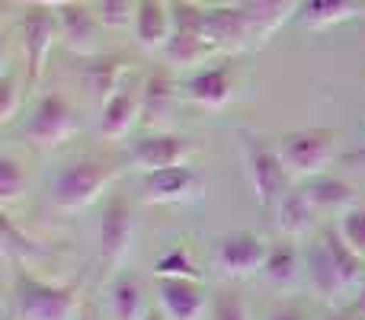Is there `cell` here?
<instances>
[{"mask_svg":"<svg viewBox=\"0 0 365 320\" xmlns=\"http://www.w3.org/2000/svg\"><path fill=\"white\" fill-rule=\"evenodd\" d=\"M304 276L314 291L317 301L330 304H346L349 295H359V285L365 279V259H359L334 227H324L311 237L308 250H304Z\"/></svg>","mask_w":365,"mask_h":320,"instance_id":"1","label":"cell"},{"mask_svg":"<svg viewBox=\"0 0 365 320\" xmlns=\"http://www.w3.org/2000/svg\"><path fill=\"white\" fill-rule=\"evenodd\" d=\"M10 298L16 320H77L81 314V285L42 279L29 266H13Z\"/></svg>","mask_w":365,"mask_h":320,"instance_id":"2","label":"cell"},{"mask_svg":"<svg viewBox=\"0 0 365 320\" xmlns=\"http://www.w3.org/2000/svg\"><path fill=\"white\" fill-rule=\"evenodd\" d=\"M122 163L106 154H83V158L64 163L51 180V205L61 215H77L100 202L106 189L119 180Z\"/></svg>","mask_w":365,"mask_h":320,"instance_id":"3","label":"cell"},{"mask_svg":"<svg viewBox=\"0 0 365 320\" xmlns=\"http://www.w3.org/2000/svg\"><path fill=\"white\" fill-rule=\"evenodd\" d=\"M237 148H240V160H244L247 182H250L257 202L266 212H276L279 199L289 192V170L282 163L279 145L266 141L253 128H237Z\"/></svg>","mask_w":365,"mask_h":320,"instance_id":"4","label":"cell"},{"mask_svg":"<svg viewBox=\"0 0 365 320\" xmlns=\"http://www.w3.org/2000/svg\"><path fill=\"white\" fill-rule=\"evenodd\" d=\"M336 141H340V132L336 128H324V125L295 128V132L282 135L279 138V154H282L289 176L311 180L317 173H327L330 160L336 154Z\"/></svg>","mask_w":365,"mask_h":320,"instance_id":"5","label":"cell"},{"mask_svg":"<svg viewBox=\"0 0 365 320\" xmlns=\"http://www.w3.org/2000/svg\"><path fill=\"white\" fill-rule=\"evenodd\" d=\"M135 237V212L128 205L125 195H109V202L103 205V218L96 227V266L106 269L109 276L122 269L128 250H132Z\"/></svg>","mask_w":365,"mask_h":320,"instance_id":"6","label":"cell"},{"mask_svg":"<svg viewBox=\"0 0 365 320\" xmlns=\"http://www.w3.org/2000/svg\"><path fill=\"white\" fill-rule=\"evenodd\" d=\"M77 132V109L61 90H48L32 106V115L26 122V138L38 151H55Z\"/></svg>","mask_w":365,"mask_h":320,"instance_id":"7","label":"cell"},{"mask_svg":"<svg viewBox=\"0 0 365 320\" xmlns=\"http://www.w3.org/2000/svg\"><path fill=\"white\" fill-rule=\"evenodd\" d=\"M16 38L19 51H23L26 81H29V87H38L45 77V68H48L51 48H55V42H61L55 10H26L16 19Z\"/></svg>","mask_w":365,"mask_h":320,"instance_id":"8","label":"cell"},{"mask_svg":"<svg viewBox=\"0 0 365 320\" xmlns=\"http://www.w3.org/2000/svg\"><path fill=\"white\" fill-rule=\"evenodd\" d=\"M269 240L259 237L257 231H231L215 240L212 263L225 279H250L263 272Z\"/></svg>","mask_w":365,"mask_h":320,"instance_id":"9","label":"cell"},{"mask_svg":"<svg viewBox=\"0 0 365 320\" xmlns=\"http://www.w3.org/2000/svg\"><path fill=\"white\" fill-rule=\"evenodd\" d=\"M205 38L215 51H227V55H237L244 48L263 45L253 19L244 10L227 6V4L205 6Z\"/></svg>","mask_w":365,"mask_h":320,"instance_id":"10","label":"cell"},{"mask_svg":"<svg viewBox=\"0 0 365 320\" xmlns=\"http://www.w3.org/2000/svg\"><path fill=\"white\" fill-rule=\"evenodd\" d=\"M58 19V36H61V45L77 58H96L100 55V32L106 26L96 16L93 0H77V4H68L61 10H55Z\"/></svg>","mask_w":365,"mask_h":320,"instance_id":"11","label":"cell"},{"mask_svg":"<svg viewBox=\"0 0 365 320\" xmlns=\"http://www.w3.org/2000/svg\"><path fill=\"white\" fill-rule=\"evenodd\" d=\"M195 145L192 138L177 132H148L145 138H138L128 151V160L135 163L138 173H154V170H167V167H180L189 163Z\"/></svg>","mask_w":365,"mask_h":320,"instance_id":"12","label":"cell"},{"mask_svg":"<svg viewBox=\"0 0 365 320\" xmlns=\"http://www.w3.org/2000/svg\"><path fill=\"white\" fill-rule=\"evenodd\" d=\"M199 192L202 176L189 163L141 173V202H148V205H180V202H192Z\"/></svg>","mask_w":365,"mask_h":320,"instance_id":"13","label":"cell"},{"mask_svg":"<svg viewBox=\"0 0 365 320\" xmlns=\"http://www.w3.org/2000/svg\"><path fill=\"white\" fill-rule=\"evenodd\" d=\"M154 291L167 320H202L208 314V289L202 279H158Z\"/></svg>","mask_w":365,"mask_h":320,"instance_id":"14","label":"cell"},{"mask_svg":"<svg viewBox=\"0 0 365 320\" xmlns=\"http://www.w3.org/2000/svg\"><path fill=\"white\" fill-rule=\"evenodd\" d=\"M141 125V81L128 77L106 103L100 115V135L109 141H122Z\"/></svg>","mask_w":365,"mask_h":320,"instance_id":"15","label":"cell"},{"mask_svg":"<svg viewBox=\"0 0 365 320\" xmlns=\"http://www.w3.org/2000/svg\"><path fill=\"white\" fill-rule=\"evenodd\" d=\"M237 87V71L231 64H212L199 68L186 81V96L202 109H225Z\"/></svg>","mask_w":365,"mask_h":320,"instance_id":"16","label":"cell"},{"mask_svg":"<svg viewBox=\"0 0 365 320\" xmlns=\"http://www.w3.org/2000/svg\"><path fill=\"white\" fill-rule=\"evenodd\" d=\"M132 36H135V42H138V48L164 51V45L170 42V36H173L170 0H138Z\"/></svg>","mask_w":365,"mask_h":320,"instance_id":"17","label":"cell"},{"mask_svg":"<svg viewBox=\"0 0 365 320\" xmlns=\"http://www.w3.org/2000/svg\"><path fill=\"white\" fill-rule=\"evenodd\" d=\"M177 103V81L170 71H151L141 77V125L164 132V122Z\"/></svg>","mask_w":365,"mask_h":320,"instance_id":"18","label":"cell"},{"mask_svg":"<svg viewBox=\"0 0 365 320\" xmlns=\"http://www.w3.org/2000/svg\"><path fill=\"white\" fill-rule=\"evenodd\" d=\"M365 0H302L292 16L298 29H330V26H343L349 19L362 16Z\"/></svg>","mask_w":365,"mask_h":320,"instance_id":"19","label":"cell"},{"mask_svg":"<svg viewBox=\"0 0 365 320\" xmlns=\"http://www.w3.org/2000/svg\"><path fill=\"white\" fill-rule=\"evenodd\" d=\"M106 308L113 320H141L148 314V304H145V285L135 272L119 269L115 276H109L106 282Z\"/></svg>","mask_w":365,"mask_h":320,"instance_id":"20","label":"cell"},{"mask_svg":"<svg viewBox=\"0 0 365 320\" xmlns=\"http://www.w3.org/2000/svg\"><path fill=\"white\" fill-rule=\"evenodd\" d=\"M81 81L87 87L90 96H96L100 103H106L122 83L128 81V61L119 55H96V58H83L81 68Z\"/></svg>","mask_w":365,"mask_h":320,"instance_id":"21","label":"cell"},{"mask_svg":"<svg viewBox=\"0 0 365 320\" xmlns=\"http://www.w3.org/2000/svg\"><path fill=\"white\" fill-rule=\"evenodd\" d=\"M302 266H304V253L298 250L295 237H282V240H272L269 244V253H266V263H263L259 276H263L272 289H289V285L298 282Z\"/></svg>","mask_w":365,"mask_h":320,"instance_id":"22","label":"cell"},{"mask_svg":"<svg viewBox=\"0 0 365 320\" xmlns=\"http://www.w3.org/2000/svg\"><path fill=\"white\" fill-rule=\"evenodd\" d=\"M298 189L308 195L317 212H346L349 205H356V189L334 173H317L311 180H302Z\"/></svg>","mask_w":365,"mask_h":320,"instance_id":"23","label":"cell"},{"mask_svg":"<svg viewBox=\"0 0 365 320\" xmlns=\"http://www.w3.org/2000/svg\"><path fill=\"white\" fill-rule=\"evenodd\" d=\"M218 4L244 10L247 16L253 19V26H257L259 38L266 42L282 23H292V16H295V10H298L302 0H218Z\"/></svg>","mask_w":365,"mask_h":320,"instance_id":"24","label":"cell"},{"mask_svg":"<svg viewBox=\"0 0 365 320\" xmlns=\"http://www.w3.org/2000/svg\"><path fill=\"white\" fill-rule=\"evenodd\" d=\"M317 208L308 202V195L302 189H289V192L279 199L276 205V221H279V231L285 237H304L311 227L317 224Z\"/></svg>","mask_w":365,"mask_h":320,"instance_id":"25","label":"cell"},{"mask_svg":"<svg viewBox=\"0 0 365 320\" xmlns=\"http://www.w3.org/2000/svg\"><path fill=\"white\" fill-rule=\"evenodd\" d=\"M164 61L170 64V68H195V64H202L208 55H215V48L208 45L205 32H195V29H173L170 42L164 45Z\"/></svg>","mask_w":365,"mask_h":320,"instance_id":"26","label":"cell"},{"mask_svg":"<svg viewBox=\"0 0 365 320\" xmlns=\"http://www.w3.org/2000/svg\"><path fill=\"white\" fill-rule=\"evenodd\" d=\"M45 253H48V250H45L36 237H29V234L19 231L16 221H13V215L4 212V257H6V263L29 266V259L45 257Z\"/></svg>","mask_w":365,"mask_h":320,"instance_id":"27","label":"cell"},{"mask_svg":"<svg viewBox=\"0 0 365 320\" xmlns=\"http://www.w3.org/2000/svg\"><path fill=\"white\" fill-rule=\"evenodd\" d=\"M154 279H202V272L192 250L177 244L154 257Z\"/></svg>","mask_w":365,"mask_h":320,"instance_id":"28","label":"cell"},{"mask_svg":"<svg viewBox=\"0 0 365 320\" xmlns=\"http://www.w3.org/2000/svg\"><path fill=\"white\" fill-rule=\"evenodd\" d=\"M26 186H29V173H26V163L16 154H0V202L10 212V205H16L23 199Z\"/></svg>","mask_w":365,"mask_h":320,"instance_id":"29","label":"cell"},{"mask_svg":"<svg viewBox=\"0 0 365 320\" xmlns=\"http://www.w3.org/2000/svg\"><path fill=\"white\" fill-rule=\"evenodd\" d=\"M208 320H253L250 304L234 285H218L208 291Z\"/></svg>","mask_w":365,"mask_h":320,"instance_id":"30","label":"cell"},{"mask_svg":"<svg viewBox=\"0 0 365 320\" xmlns=\"http://www.w3.org/2000/svg\"><path fill=\"white\" fill-rule=\"evenodd\" d=\"M26 87H29L26 74H16V68H13V64H6V68H4V81H0V122H4V125H10V122L16 119L19 106H23Z\"/></svg>","mask_w":365,"mask_h":320,"instance_id":"31","label":"cell"},{"mask_svg":"<svg viewBox=\"0 0 365 320\" xmlns=\"http://www.w3.org/2000/svg\"><path fill=\"white\" fill-rule=\"evenodd\" d=\"M334 231L340 234V240L356 253L359 259H365V205H349L346 212H340Z\"/></svg>","mask_w":365,"mask_h":320,"instance_id":"32","label":"cell"},{"mask_svg":"<svg viewBox=\"0 0 365 320\" xmlns=\"http://www.w3.org/2000/svg\"><path fill=\"white\" fill-rule=\"evenodd\" d=\"M93 6L106 29H128V26L135 23L138 0H93Z\"/></svg>","mask_w":365,"mask_h":320,"instance_id":"33","label":"cell"},{"mask_svg":"<svg viewBox=\"0 0 365 320\" xmlns=\"http://www.w3.org/2000/svg\"><path fill=\"white\" fill-rule=\"evenodd\" d=\"M263 320H314V314H311L308 301H302V298H285V301L272 304L263 314Z\"/></svg>","mask_w":365,"mask_h":320,"instance_id":"34","label":"cell"},{"mask_svg":"<svg viewBox=\"0 0 365 320\" xmlns=\"http://www.w3.org/2000/svg\"><path fill=\"white\" fill-rule=\"evenodd\" d=\"M362 308L356 301H346V304H336V308H330V314L324 320H362Z\"/></svg>","mask_w":365,"mask_h":320,"instance_id":"35","label":"cell"},{"mask_svg":"<svg viewBox=\"0 0 365 320\" xmlns=\"http://www.w3.org/2000/svg\"><path fill=\"white\" fill-rule=\"evenodd\" d=\"M13 4H23L26 10H61V6L77 4V0H13Z\"/></svg>","mask_w":365,"mask_h":320,"instance_id":"36","label":"cell"},{"mask_svg":"<svg viewBox=\"0 0 365 320\" xmlns=\"http://www.w3.org/2000/svg\"><path fill=\"white\" fill-rule=\"evenodd\" d=\"M356 304H359L362 314H365V279H362V285H359V295H356Z\"/></svg>","mask_w":365,"mask_h":320,"instance_id":"37","label":"cell"},{"mask_svg":"<svg viewBox=\"0 0 365 320\" xmlns=\"http://www.w3.org/2000/svg\"><path fill=\"white\" fill-rule=\"evenodd\" d=\"M141 320H167V317H164V311H154V308H151Z\"/></svg>","mask_w":365,"mask_h":320,"instance_id":"38","label":"cell"},{"mask_svg":"<svg viewBox=\"0 0 365 320\" xmlns=\"http://www.w3.org/2000/svg\"><path fill=\"white\" fill-rule=\"evenodd\" d=\"M356 160H365V138H362V145H359V151H356Z\"/></svg>","mask_w":365,"mask_h":320,"instance_id":"39","label":"cell"},{"mask_svg":"<svg viewBox=\"0 0 365 320\" xmlns=\"http://www.w3.org/2000/svg\"><path fill=\"white\" fill-rule=\"evenodd\" d=\"M77 320H96V317L90 314V311H81V314H77Z\"/></svg>","mask_w":365,"mask_h":320,"instance_id":"40","label":"cell"},{"mask_svg":"<svg viewBox=\"0 0 365 320\" xmlns=\"http://www.w3.org/2000/svg\"><path fill=\"white\" fill-rule=\"evenodd\" d=\"M189 4H202V6H212V4H218V0H189Z\"/></svg>","mask_w":365,"mask_h":320,"instance_id":"41","label":"cell"}]
</instances>
